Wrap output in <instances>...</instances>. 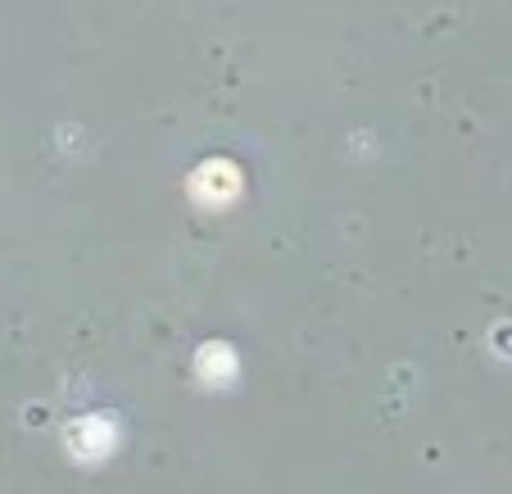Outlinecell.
<instances>
[{"label":"cell","mask_w":512,"mask_h":494,"mask_svg":"<svg viewBox=\"0 0 512 494\" xmlns=\"http://www.w3.org/2000/svg\"><path fill=\"white\" fill-rule=\"evenodd\" d=\"M195 191H200L204 200H232V195L241 191V173H236L232 164H223V159H213V164H204L200 173H195Z\"/></svg>","instance_id":"cell-1"}]
</instances>
